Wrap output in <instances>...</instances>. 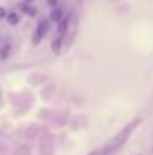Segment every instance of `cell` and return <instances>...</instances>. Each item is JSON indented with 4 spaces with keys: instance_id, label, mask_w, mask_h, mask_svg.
I'll return each instance as SVG.
<instances>
[{
    "instance_id": "30bf717a",
    "label": "cell",
    "mask_w": 153,
    "mask_h": 155,
    "mask_svg": "<svg viewBox=\"0 0 153 155\" xmlns=\"http://www.w3.org/2000/svg\"><path fill=\"white\" fill-rule=\"evenodd\" d=\"M89 155H98V152H92V154H89Z\"/></svg>"
},
{
    "instance_id": "3957f363",
    "label": "cell",
    "mask_w": 153,
    "mask_h": 155,
    "mask_svg": "<svg viewBox=\"0 0 153 155\" xmlns=\"http://www.w3.org/2000/svg\"><path fill=\"white\" fill-rule=\"evenodd\" d=\"M68 26H69V18H68V17H63V18L57 23V33H59V36L63 38V36L66 35Z\"/></svg>"
},
{
    "instance_id": "ba28073f",
    "label": "cell",
    "mask_w": 153,
    "mask_h": 155,
    "mask_svg": "<svg viewBox=\"0 0 153 155\" xmlns=\"http://www.w3.org/2000/svg\"><path fill=\"white\" fill-rule=\"evenodd\" d=\"M6 15H8V14H6V9L0 6V20H2V18H5Z\"/></svg>"
},
{
    "instance_id": "52a82bcc",
    "label": "cell",
    "mask_w": 153,
    "mask_h": 155,
    "mask_svg": "<svg viewBox=\"0 0 153 155\" xmlns=\"http://www.w3.org/2000/svg\"><path fill=\"white\" fill-rule=\"evenodd\" d=\"M9 51H11V45L9 44H6L5 47H2V50H0V59H6L9 56Z\"/></svg>"
},
{
    "instance_id": "8992f818",
    "label": "cell",
    "mask_w": 153,
    "mask_h": 155,
    "mask_svg": "<svg viewBox=\"0 0 153 155\" xmlns=\"http://www.w3.org/2000/svg\"><path fill=\"white\" fill-rule=\"evenodd\" d=\"M53 51L56 53V54H59L60 53V48H62V36H59L56 41H53Z\"/></svg>"
},
{
    "instance_id": "6da1fadb",
    "label": "cell",
    "mask_w": 153,
    "mask_h": 155,
    "mask_svg": "<svg viewBox=\"0 0 153 155\" xmlns=\"http://www.w3.org/2000/svg\"><path fill=\"white\" fill-rule=\"evenodd\" d=\"M48 29H50V23H48L47 20H42V21L38 24L36 32H35V35H33V45H39V42H41V41L44 39V36L47 35Z\"/></svg>"
},
{
    "instance_id": "7a4b0ae2",
    "label": "cell",
    "mask_w": 153,
    "mask_h": 155,
    "mask_svg": "<svg viewBox=\"0 0 153 155\" xmlns=\"http://www.w3.org/2000/svg\"><path fill=\"white\" fill-rule=\"evenodd\" d=\"M17 8H18V9L23 12V14H26V15H29V17H35V15L38 14L36 8L30 6L27 2H24V3H18V5H17Z\"/></svg>"
},
{
    "instance_id": "8fae6325",
    "label": "cell",
    "mask_w": 153,
    "mask_h": 155,
    "mask_svg": "<svg viewBox=\"0 0 153 155\" xmlns=\"http://www.w3.org/2000/svg\"><path fill=\"white\" fill-rule=\"evenodd\" d=\"M24 2H27V3H29V2H32V0H24Z\"/></svg>"
},
{
    "instance_id": "7c38bea8",
    "label": "cell",
    "mask_w": 153,
    "mask_h": 155,
    "mask_svg": "<svg viewBox=\"0 0 153 155\" xmlns=\"http://www.w3.org/2000/svg\"><path fill=\"white\" fill-rule=\"evenodd\" d=\"M78 2H80V0H78Z\"/></svg>"
},
{
    "instance_id": "9c48e42d",
    "label": "cell",
    "mask_w": 153,
    "mask_h": 155,
    "mask_svg": "<svg viewBox=\"0 0 153 155\" xmlns=\"http://www.w3.org/2000/svg\"><path fill=\"white\" fill-rule=\"evenodd\" d=\"M48 5L53 6V8H56L57 6V0H48Z\"/></svg>"
},
{
    "instance_id": "277c9868",
    "label": "cell",
    "mask_w": 153,
    "mask_h": 155,
    "mask_svg": "<svg viewBox=\"0 0 153 155\" xmlns=\"http://www.w3.org/2000/svg\"><path fill=\"white\" fill-rule=\"evenodd\" d=\"M63 18V14H62V9H59L57 6L51 11V14H50V20L51 21H54V23H59L60 20Z\"/></svg>"
},
{
    "instance_id": "5b68a950",
    "label": "cell",
    "mask_w": 153,
    "mask_h": 155,
    "mask_svg": "<svg viewBox=\"0 0 153 155\" xmlns=\"http://www.w3.org/2000/svg\"><path fill=\"white\" fill-rule=\"evenodd\" d=\"M6 20H8V23H9L11 26H15V24L20 23V17H18L15 12H9V14L6 15Z\"/></svg>"
}]
</instances>
